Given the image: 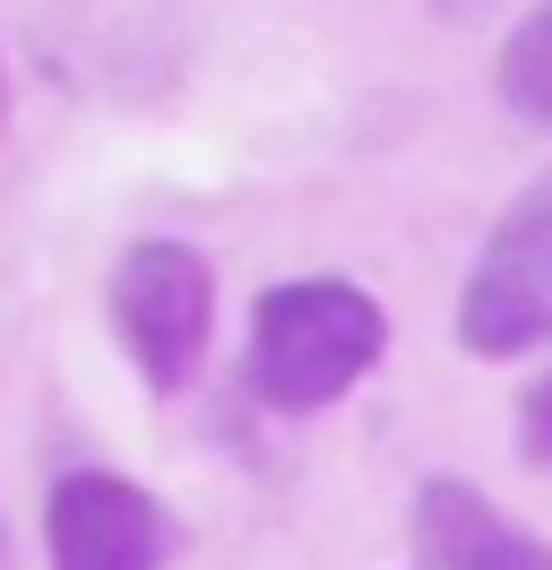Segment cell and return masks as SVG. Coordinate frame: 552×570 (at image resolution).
Segmentation results:
<instances>
[{
  "instance_id": "6da1fadb",
  "label": "cell",
  "mask_w": 552,
  "mask_h": 570,
  "mask_svg": "<svg viewBox=\"0 0 552 570\" xmlns=\"http://www.w3.org/2000/svg\"><path fill=\"white\" fill-rule=\"evenodd\" d=\"M379 355H388V312L354 277H285L250 303L241 381L268 415H319Z\"/></svg>"
},
{
  "instance_id": "7a4b0ae2",
  "label": "cell",
  "mask_w": 552,
  "mask_h": 570,
  "mask_svg": "<svg viewBox=\"0 0 552 570\" xmlns=\"http://www.w3.org/2000/svg\"><path fill=\"white\" fill-rule=\"evenodd\" d=\"M103 321L121 337L130 372L156 397H172L207 355V328H216V268L199 243H172V234H138L112 277H103Z\"/></svg>"
},
{
  "instance_id": "3957f363",
  "label": "cell",
  "mask_w": 552,
  "mask_h": 570,
  "mask_svg": "<svg viewBox=\"0 0 552 570\" xmlns=\"http://www.w3.org/2000/svg\"><path fill=\"white\" fill-rule=\"evenodd\" d=\"M457 346L475 363H518L552 346V165L492 216L457 285Z\"/></svg>"
},
{
  "instance_id": "277c9868",
  "label": "cell",
  "mask_w": 552,
  "mask_h": 570,
  "mask_svg": "<svg viewBox=\"0 0 552 570\" xmlns=\"http://www.w3.org/2000/svg\"><path fill=\"white\" fill-rule=\"evenodd\" d=\"M43 553L52 570H165L181 553L172 510L112 466H69L43 501Z\"/></svg>"
},
{
  "instance_id": "5b68a950",
  "label": "cell",
  "mask_w": 552,
  "mask_h": 570,
  "mask_svg": "<svg viewBox=\"0 0 552 570\" xmlns=\"http://www.w3.org/2000/svg\"><path fill=\"white\" fill-rule=\"evenodd\" d=\"M414 544H423V570H552L544 535L518 528L466 475H423L414 484Z\"/></svg>"
},
{
  "instance_id": "8992f818",
  "label": "cell",
  "mask_w": 552,
  "mask_h": 570,
  "mask_svg": "<svg viewBox=\"0 0 552 570\" xmlns=\"http://www.w3.org/2000/svg\"><path fill=\"white\" fill-rule=\"evenodd\" d=\"M492 96L526 121V130H552V0H535L501 36V61H492Z\"/></svg>"
},
{
  "instance_id": "52a82bcc",
  "label": "cell",
  "mask_w": 552,
  "mask_h": 570,
  "mask_svg": "<svg viewBox=\"0 0 552 570\" xmlns=\"http://www.w3.org/2000/svg\"><path fill=\"white\" fill-rule=\"evenodd\" d=\"M518 459H526V466H552V372H535L526 397H518Z\"/></svg>"
},
{
  "instance_id": "ba28073f",
  "label": "cell",
  "mask_w": 552,
  "mask_h": 570,
  "mask_svg": "<svg viewBox=\"0 0 552 570\" xmlns=\"http://www.w3.org/2000/svg\"><path fill=\"white\" fill-rule=\"evenodd\" d=\"M0 139H9V61H0Z\"/></svg>"
},
{
  "instance_id": "9c48e42d",
  "label": "cell",
  "mask_w": 552,
  "mask_h": 570,
  "mask_svg": "<svg viewBox=\"0 0 552 570\" xmlns=\"http://www.w3.org/2000/svg\"><path fill=\"white\" fill-rule=\"evenodd\" d=\"M0 570H9V528H0Z\"/></svg>"
}]
</instances>
